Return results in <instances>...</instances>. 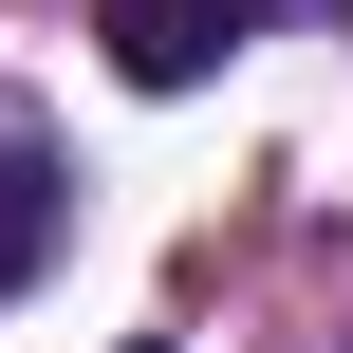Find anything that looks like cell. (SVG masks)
Instances as JSON below:
<instances>
[{
	"instance_id": "cell-2",
	"label": "cell",
	"mask_w": 353,
	"mask_h": 353,
	"mask_svg": "<svg viewBox=\"0 0 353 353\" xmlns=\"http://www.w3.org/2000/svg\"><path fill=\"white\" fill-rule=\"evenodd\" d=\"M56 205H74V168H56V112H37V93H0V298L37 279Z\"/></svg>"
},
{
	"instance_id": "cell-3",
	"label": "cell",
	"mask_w": 353,
	"mask_h": 353,
	"mask_svg": "<svg viewBox=\"0 0 353 353\" xmlns=\"http://www.w3.org/2000/svg\"><path fill=\"white\" fill-rule=\"evenodd\" d=\"M130 353H168V335H130Z\"/></svg>"
},
{
	"instance_id": "cell-1",
	"label": "cell",
	"mask_w": 353,
	"mask_h": 353,
	"mask_svg": "<svg viewBox=\"0 0 353 353\" xmlns=\"http://www.w3.org/2000/svg\"><path fill=\"white\" fill-rule=\"evenodd\" d=\"M279 0H112V74H149V93H186V74H223L242 37H261Z\"/></svg>"
}]
</instances>
